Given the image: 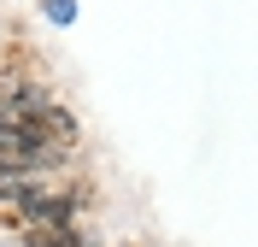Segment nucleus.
<instances>
[{
  "mask_svg": "<svg viewBox=\"0 0 258 247\" xmlns=\"http://www.w3.org/2000/svg\"><path fill=\"white\" fill-rule=\"evenodd\" d=\"M30 124H35V135H41V141H53V147H71V153L82 147V124H77V112H71L64 100H53L47 112L30 118Z\"/></svg>",
  "mask_w": 258,
  "mask_h": 247,
  "instance_id": "1",
  "label": "nucleus"
},
{
  "mask_svg": "<svg viewBox=\"0 0 258 247\" xmlns=\"http://www.w3.org/2000/svg\"><path fill=\"white\" fill-rule=\"evenodd\" d=\"M41 18H47L53 30H71L77 24V0H41Z\"/></svg>",
  "mask_w": 258,
  "mask_h": 247,
  "instance_id": "2",
  "label": "nucleus"
},
{
  "mask_svg": "<svg viewBox=\"0 0 258 247\" xmlns=\"http://www.w3.org/2000/svg\"><path fill=\"white\" fill-rule=\"evenodd\" d=\"M24 235V247H53V230H18Z\"/></svg>",
  "mask_w": 258,
  "mask_h": 247,
  "instance_id": "3",
  "label": "nucleus"
},
{
  "mask_svg": "<svg viewBox=\"0 0 258 247\" xmlns=\"http://www.w3.org/2000/svg\"><path fill=\"white\" fill-rule=\"evenodd\" d=\"M6 35H12V24H6V12H0V41H6Z\"/></svg>",
  "mask_w": 258,
  "mask_h": 247,
  "instance_id": "4",
  "label": "nucleus"
}]
</instances>
